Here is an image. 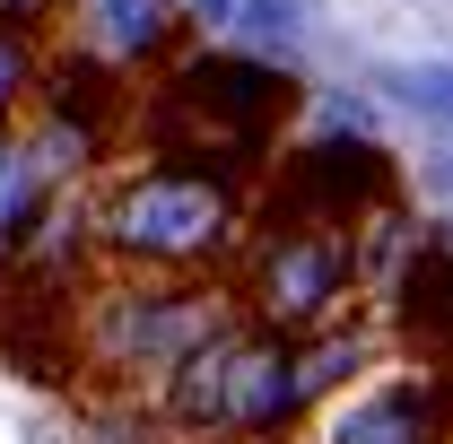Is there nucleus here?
Returning a JSON list of instances; mask_svg holds the SVG:
<instances>
[{
	"instance_id": "9b49d317",
	"label": "nucleus",
	"mask_w": 453,
	"mask_h": 444,
	"mask_svg": "<svg viewBox=\"0 0 453 444\" xmlns=\"http://www.w3.org/2000/svg\"><path fill=\"white\" fill-rule=\"evenodd\" d=\"M166 35V0H96V44L105 53H149Z\"/></svg>"
},
{
	"instance_id": "423d86ee",
	"label": "nucleus",
	"mask_w": 453,
	"mask_h": 444,
	"mask_svg": "<svg viewBox=\"0 0 453 444\" xmlns=\"http://www.w3.org/2000/svg\"><path fill=\"white\" fill-rule=\"evenodd\" d=\"M305 348L288 332H226L219 340V436H280L305 410Z\"/></svg>"
},
{
	"instance_id": "39448f33",
	"label": "nucleus",
	"mask_w": 453,
	"mask_h": 444,
	"mask_svg": "<svg viewBox=\"0 0 453 444\" xmlns=\"http://www.w3.org/2000/svg\"><path fill=\"white\" fill-rule=\"evenodd\" d=\"M375 210H393V166L357 131H323L314 149H296L280 166V218L357 226V218H375Z\"/></svg>"
},
{
	"instance_id": "1a4fd4ad",
	"label": "nucleus",
	"mask_w": 453,
	"mask_h": 444,
	"mask_svg": "<svg viewBox=\"0 0 453 444\" xmlns=\"http://www.w3.org/2000/svg\"><path fill=\"white\" fill-rule=\"evenodd\" d=\"M401 323L453 357V253H410L401 271Z\"/></svg>"
},
{
	"instance_id": "f8f14e48",
	"label": "nucleus",
	"mask_w": 453,
	"mask_h": 444,
	"mask_svg": "<svg viewBox=\"0 0 453 444\" xmlns=\"http://www.w3.org/2000/svg\"><path fill=\"white\" fill-rule=\"evenodd\" d=\"M27 88H35V53H27V35L0 18V122L27 105Z\"/></svg>"
},
{
	"instance_id": "6e6552de",
	"label": "nucleus",
	"mask_w": 453,
	"mask_h": 444,
	"mask_svg": "<svg viewBox=\"0 0 453 444\" xmlns=\"http://www.w3.org/2000/svg\"><path fill=\"white\" fill-rule=\"evenodd\" d=\"M445 427V392L436 384H393V392H366L332 418V444H436Z\"/></svg>"
},
{
	"instance_id": "0eeeda50",
	"label": "nucleus",
	"mask_w": 453,
	"mask_h": 444,
	"mask_svg": "<svg viewBox=\"0 0 453 444\" xmlns=\"http://www.w3.org/2000/svg\"><path fill=\"white\" fill-rule=\"evenodd\" d=\"M53 201H61L53 157L27 131H0V271H18L35 253V235L53 226Z\"/></svg>"
},
{
	"instance_id": "ddd939ff",
	"label": "nucleus",
	"mask_w": 453,
	"mask_h": 444,
	"mask_svg": "<svg viewBox=\"0 0 453 444\" xmlns=\"http://www.w3.org/2000/svg\"><path fill=\"white\" fill-rule=\"evenodd\" d=\"M357 357H366V348H357V332H349V340H323V348H305V392L323 401L340 375H357Z\"/></svg>"
},
{
	"instance_id": "9d476101",
	"label": "nucleus",
	"mask_w": 453,
	"mask_h": 444,
	"mask_svg": "<svg viewBox=\"0 0 453 444\" xmlns=\"http://www.w3.org/2000/svg\"><path fill=\"white\" fill-rule=\"evenodd\" d=\"M44 96H53V113H44V122H70L79 140H96V131L113 122V79H105V61H61Z\"/></svg>"
},
{
	"instance_id": "4468645a",
	"label": "nucleus",
	"mask_w": 453,
	"mask_h": 444,
	"mask_svg": "<svg viewBox=\"0 0 453 444\" xmlns=\"http://www.w3.org/2000/svg\"><path fill=\"white\" fill-rule=\"evenodd\" d=\"M393 88L410 96V105H427V113H445V122H453V70H401Z\"/></svg>"
},
{
	"instance_id": "20e7f679",
	"label": "nucleus",
	"mask_w": 453,
	"mask_h": 444,
	"mask_svg": "<svg viewBox=\"0 0 453 444\" xmlns=\"http://www.w3.org/2000/svg\"><path fill=\"white\" fill-rule=\"evenodd\" d=\"M226 332L219 296L201 287H166V279H140V287H113L88 305V348L105 357L113 375H174L192 348H210Z\"/></svg>"
},
{
	"instance_id": "f257e3e1",
	"label": "nucleus",
	"mask_w": 453,
	"mask_h": 444,
	"mask_svg": "<svg viewBox=\"0 0 453 444\" xmlns=\"http://www.w3.org/2000/svg\"><path fill=\"white\" fill-rule=\"evenodd\" d=\"M296 105L280 61H244V53H210V61H183L174 88L149 113V140L166 166H201V174H235L262 166V140L271 122Z\"/></svg>"
},
{
	"instance_id": "f03ea898",
	"label": "nucleus",
	"mask_w": 453,
	"mask_h": 444,
	"mask_svg": "<svg viewBox=\"0 0 453 444\" xmlns=\"http://www.w3.org/2000/svg\"><path fill=\"white\" fill-rule=\"evenodd\" d=\"M105 244L140 271H192V262H219L226 235H235V183L201 166H140L105 192Z\"/></svg>"
},
{
	"instance_id": "7ed1b4c3",
	"label": "nucleus",
	"mask_w": 453,
	"mask_h": 444,
	"mask_svg": "<svg viewBox=\"0 0 453 444\" xmlns=\"http://www.w3.org/2000/svg\"><path fill=\"white\" fill-rule=\"evenodd\" d=\"M357 235L349 226H305V218H280L253 262H244V296L262 314V332H314L340 296L357 287Z\"/></svg>"
}]
</instances>
